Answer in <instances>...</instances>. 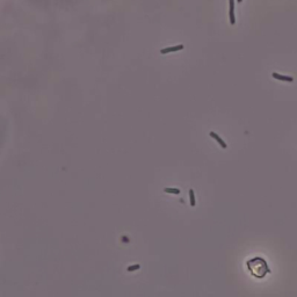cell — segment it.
<instances>
[{
  "instance_id": "cell-4",
  "label": "cell",
  "mask_w": 297,
  "mask_h": 297,
  "mask_svg": "<svg viewBox=\"0 0 297 297\" xmlns=\"http://www.w3.org/2000/svg\"><path fill=\"white\" fill-rule=\"evenodd\" d=\"M273 78L277 79V80H282V81H288V82H292L294 81V78L292 77H288V76H282V74H278L276 72H273L272 73Z\"/></svg>"
},
{
  "instance_id": "cell-5",
  "label": "cell",
  "mask_w": 297,
  "mask_h": 297,
  "mask_svg": "<svg viewBox=\"0 0 297 297\" xmlns=\"http://www.w3.org/2000/svg\"><path fill=\"white\" fill-rule=\"evenodd\" d=\"M229 4H230V22L231 25H235L236 23V19H235V0H229Z\"/></svg>"
},
{
  "instance_id": "cell-9",
  "label": "cell",
  "mask_w": 297,
  "mask_h": 297,
  "mask_svg": "<svg viewBox=\"0 0 297 297\" xmlns=\"http://www.w3.org/2000/svg\"><path fill=\"white\" fill-rule=\"evenodd\" d=\"M237 1H238V3H241V1H243V0H237Z\"/></svg>"
},
{
  "instance_id": "cell-6",
  "label": "cell",
  "mask_w": 297,
  "mask_h": 297,
  "mask_svg": "<svg viewBox=\"0 0 297 297\" xmlns=\"http://www.w3.org/2000/svg\"><path fill=\"white\" fill-rule=\"evenodd\" d=\"M189 202H190V205H191V207H195V205H196L195 193H194L193 189H189Z\"/></svg>"
},
{
  "instance_id": "cell-3",
  "label": "cell",
  "mask_w": 297,
  "mask_h": 297,
  "mask_svg": "<svg viewBox=\"0 0 297 297\" xmlns=\"http://www.w3.org/2000/svg\"><path fill=\"white\" fill-rule=\"evenodd\" d=\"M209 135H210V137H213V138L215 139V141H216V142H217V143H218V144L222 146V148H223V149H226V148H228V145H226V143L223 141V139H222V138H221V137H219V136H218L216 132H214V131H210V134H209Z\"/></svg>"
},
{
  "instance_id": "cell-2",
  "label": "cell",
  "mask_w": 297,
  "mask_h": 297,
  "mask_svg": "<svg viewBox=\"0 0 297 297\" xmlns=\"http://www.w3.org/2000/svg\"><path fill=\"white\" fill-rule=\"evenodd\" d=\"M185 47L182 44H178L175 47H169V48H165V49H161L160 50V54L161 55H166L168 52H175V51H179V50H182Z\"/></svg>"
},
{
  "instance_id": "cell-8",
  "label": "cell",
  "mask_w": 297,
  "mask_h": 297,
  "mask_svg": "<svg viewBox=\"0 0 297 297\" xmlns=\"http://www.w3.org/2000/svg\"><path fill=\"white\" fill-rule=\"evenodd\" d=\"M138 268H139V265H136V266H131V267H129L128 270H129V272H132V270H136V269H138Z\"/></svg>"
},
{
  "instance_id": "cell-1",
  "label": "cell",
  "mask_w": 297,
  "mask_h": 297,
  "mask_svg": "<svg viewBox=\"0 0 297 297\" xmlns=\"http://www.w3.org/2000/svg\"><path fill=\"white\" fill-rule=\"evenodd\" d=\"M246 266H247V269L250 270V273L256 278H264L270 272L267 261L264 258H260V256H255V258H252L251 260H247Z\"/></svg>"
},
{
  "instance_id": "cell-7",
  "label": "cell",
  "mask_w": 297,
  "mask_h": 297,
  "mask_svg": "<svg viewBox=\"0 0 297 297\" xmlns=\"http://www.w3.org/2000/svg\"><path fill=\"white\" fill-rule=\"evenodd\" d=\"M164 191H165V193H168V194H174V195H179L180 194V189L179 188H165Z\"/></svg>"
}]
</instances>
